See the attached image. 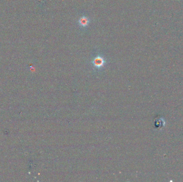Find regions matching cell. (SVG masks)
<instances>
[{
    "label": "cell",
    "mask_w": 183,
    "mask_h": 182,
    "mask_svg": "<svg viewBox=\"0 0 183 182\" xmlns=\"http://www.w3.org/2000/svg\"><path fill=\"white\" fill-rule=\"evenodd\" d=\"M90 23L89 19L86 17H82L79 20V23L83 27H86Z\"/></svg>",
    "instance_id": "cell-2"
},
{
    "label": "cell",
    "mask_w": 183,
    "mask_h": 182,
    "mask_svg": "<svg viewBox=\"0 0 183 182\" xmlns=\"http://www.w3.org/2000/svg\"><path fill=\"white\" fill-rule=\"evenodd\" d=\"M93 63L94 65L97 67H101L104 64V59L101 57H97L94 59Z\"/></svg>",
    "instance_id": "cell-1"
}]
</instances>
